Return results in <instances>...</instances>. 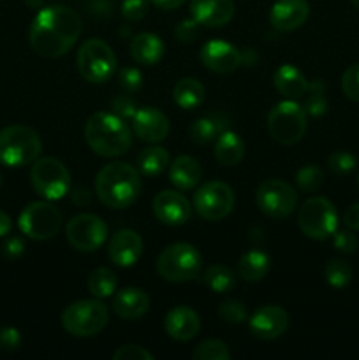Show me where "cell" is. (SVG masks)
I'll use <instances>...</instances> for the list:
<instances>
[{"label":"cell","mask_w":359,"mask_h":360,"mask_svg":"<svg viewBox=\"0 0 359 360\" xmlns=\"http://www.w3.org/2000/svg\"><path fill=\"white\" fill-rule=\"evenodd\" d=\"M83 23L76 11L65 6L44 7L34 18L30 27V46L44 58H58L65 55L80 39Z\"/></svg>","instance_id":"6da1fadb"},{"label":"cell","mask_w":359,"mask_h":360,"mask_svg":"<svg viewBox=\"0 0 359 360\" xmlns=\"http://www.w3.org/2000/svg\"><path fill=\"white\" fill-rule=\"evenodd\" d=\"M141 192V174L137 167L123 162L104 165L95 178V193L104 206L125 210L132 206Z\"/></svg>","instance_id":"7a4b0ae2"},{"label":"cell","mask_w":359,"mask_h":360,"mask_svg":"<svg viewBox=\"0 0 359 360\" xmlns=\"http://www.w3.org/2000/svg\"><path fill=\"white\" fill-rule=\"evenodd\" d=\"M84 139L94 153L104 158L120 157L132 146V132L125 120L104 111L94 112L88 118L84 125Z\"/></svg>","instance_id":"3957f363"},{"label":"cell","mask_w":359,"mask_h":360,"mask_svg":"<svg viewBox=\"0 0 359 360\" xmlns=\"http://www.w3.org/2000/svg\"><path fill=\"white\" fill-rule=\"evenodd\" d=\"M41 151V137L30 127L9 125L0 130V164L6 167L34 164Z\"/></svg>","instance_id":"277c9868"},{"label":"cell","mask_w":359,"mask_h":360,"mask_svg":"<svg viewBox=\"0 0 359 360\" xmlns=\"http://www.w3.org/2000/svg\"><path fill=\"white\" fill-rule=\"evenodd\" d=\"M108 322V306L97 297L73 302L62 313V327L76 338L95 336L104 330Z\"/></svg>","instance_id":"5b68a950"},{"label":"cell","mask_w":359,"mask_h":360,"mask_svg":"<svg viewBox=\"0 0 359 360\" xmlns=\"http://www.w3.org/2000/svg\"><path fill=\"white\" fill-rule=\"evenodd\" d=\"M203 257L189 243H175L160 252L157 259V273L171 283L190 281L199 274Z\"/></svg>","instance_id":"8992f818"},{"label":"cell","mask_w":359,"mask_h":360,"mask_svg":"<svg viewBox=\"0 0 359 360\" xmlns=\"http://www.w3.org/2000/svg\"><path fill=\"white\" fill-rule=\"evenodd\" d=\"M267 130L277 143L291 146L306 132V111L294 101H282L267 115Z\"/></svg>","instance_id":"52a82bcc"},{"label":"cell","mask_w":359,"mask_h":360,"mask_svg":"<svg viewBox=\"0 0 359 360\" xmlns=\"http://www.w3.org/2000/svg\"><path fill=\"white\" fill-rule=\"evenodd\" d=\"M77 70L88 83H106L116 70V56L111 46L101 39H88L76 56Z\"/></svg>","instance_id":"ba28073f"},{"label":"cell","mask_w":359,"mask_h":360,"mask_svg":"<svg viewBox=\"0 0 359 360\" xmlns=\"http://www.w3.org/2000/svg\"><path fill=\"white\" fill-rule=\"evenodd\" d=\"M32 188L46 200H58L70 188V174L65 165L51 157L37 158L30 171Z\"/></svg>","instance_id":"9c48e42d"},{"label":"cell","mask_w":359,"mask_h":360,"mask_svg":"<svg viewBox=\"0 0 359 360\" xmlns=\"http://www.w3.org/2000/svg\"><path fill=\"white\" fill-rule=\"evenodd\" d=\"M298 224L303 234L317 241H324L336 232V210L326 197H310L299 210Z\"/></svg>","instance_id":"30bf717a"},{"label":"cell","mask_w":359,"mask_h":360,"mask_svg":"<svg viewBox=\"0 0 359 360\" xmlns=\"http://www.w3.org/2000/svg\"><path fill=\"white\" fill-rule=\"evenodd\" d=\"M20 231L35 241H46L58 234L62 213L49 202H30L20 214Z\"/></svg>","instance_id":"8fae6325"},{"label":"cell","mask_w":359,"mask_h":360,"mask_svg":"<svg viewBox=\"0 0 359 360\" xmlns=\"http://www.w3.org/2000/svg\"><path fill=\"white\" fill-rule=\"evenodd\" d=\"M236 202L234 192L227 183L208 181L194 193V210L203 220L218 221L227 217Z\"/></svg>","instance_id":"7c38bea8"},{"label":"cell","mask_w":359,"mask_h":360,"mask_svg":"<svg viewBox=\"0 0 359 360\" xmlns=\"http://www.w3.org/2000/svg\"><path fill=\"white\" fill-rule=\"evenodd\" d=\"M256 202L266 217L273 220H284L296 210L298 195L289 183L282 179H266L257 188Z\"/></svg>","instance_id":"4fadbf2b"},{"label":"cell","mask_w":359,"mask_h":360,"mask_svg":"<svg viewBox=\"0 0 359 360\" xmlns=\"http://www.w3.org/2000/svg\"><path fill=\"white\" fill-rule=\"evenodd\" d=\"M65 238L69 241V245L74 250H77V252H95L108 239V225L97 214H76L67 224Z\"/></svg>","instance_id":"5bb4252c"},{"label":"cell","mask_w":359,"mask_h":360,"mask_svg":"<svg viewBox=\"0 0 359 360\" xmlns=\"http://www.w3.org/2000/svg\"><path fill=\"white\" fill-rule=\"evenodd\" d=\"M151 210L160 224L171 225V227L187 224L192 214V206H190L189 199L176 190L158 192L151 204Z\"/></svg>","instance_id":"9a60e30c"},{"label":"cell","mask_w":359,"mask_h":360,"mask_svg":"<svg viewBox=\"0 0 359 360\" xmlns=\"http://www.w3.org/2000/svg\"><path fill=\"white\" fill-rule=\"evenodd\" d=\"M201 62L217 74H231L243 63V53L231 42L213 39L201 48Z\"/></svg>","instance_id":"2e32d148"},{"label":"cell","mask_w":359,"mask_h":360,"mask_svg":"<svg viewBox=\"0 0 359 360\" xmlns=\"http://www.w3.org/2000/svg\"><path fill=\"white\" fill-rule=\"evenodd\" d=\"M248 326L250 333L259 340H277L289 329V315L280 306L266 304L250 316Z\"/></svg>","instance_id":"e0dca14e"},{"label":"cell","mask_w":359,"mask_h":360,"mask_svg":"<svg viewBox=\"0 0 359 360\" xmlns=\"http://www.w3.org/2000/svg\"><path fill=\"white\" fill-rule=\"evenodd\" d=\"M143 255V239L137 232L123 229L111 236L108 245V257L118 267H130Z\"/></svg>","instance_id":"ac0fdd59"},{"label":"cell","mask_w":359,"mask_h":360,"mask_svg":"<svg viewBox=\"0 0 359 360\" xmlns=\"http://www.w3.org/2000/svg\"><path fill=\"white\" fill-rule=\"evenodd\" d=\"M132 130L144 143H160L169 134V120L160 109L141 108L132 118Z\"/></svg>","instance_id":"d6986e66"},{"label":"cell","mask_w":359,"mask_h":360,"mask_svg":"<svg viewBox=\"0 0 359 360\" xmlns=\"http://www.w3.org/2000/svg\"><path fill=\"white\" fill-rule=\"evenodd\" d=\"M190 14L201 27H225L234 16L232 0H192Z\"/></svg>","instance_id":"ffe728a7"},{"label":"cell","mask_w":359,"mask_h":360,"mask_svg":"<svg viewBox=\"0 0 359 360\" xmlns=\"http://www.w3.org/2000/svg\"><path fill=\"white\" fill-rule=\"evenodd\" d=\"M310 6L306 0H278L271 7L270 21L278 32H292L308 20Z\"/></svg>","instance_id":"44dd1931"},{"label":"cell","mask_w":359,"mask_h":360,"mask_svg":"<svg viewBox=\"0 0 359 360\" xmlns=\"http://www.w3.org/2000/svg\"><path fill=\"white\" fill-rule=\"evenodd\" d=\"M164 329L169 338L185 343V341L194 340L199 334V315L192 308H189V306H176V308H172L165 315Z\"/></svg>","instance_id":"7402d4cb"},{"label":"cell","mask_w":359,"mask_h":360,"mask_svg":"<svg viewBox=\"0 0 359 360\" xmlns=\"http://www.w3.org/2000/svg\"><path fill=\"white\" fill-rule=\"evenodd\" d=\"M150 309V297L144 290L127 287L120 290L113 299V311L123 320H139Z\"/></svg>","instance_id":"603a6c76"},{"label":"cell","mask_w":359,"mask_h":360,"mask_svg":"<svg viewBox=\"0 0 359 360\" xmlns=\"http://www.w3.org/2000/svg\"><path fill=\"white\" fill-rule=\"evenodd\" d=\"M273 84L278 94L291 98V101H296V98L303 97L308 91L310 83L298 67L291 65V63H284V65L275 70Z\"/></svg>","instance_id":"cb8c5ba5"},{"label":"cell","mask_w":359,"mask_h":360,"mask_svg":"<svg viewBox=\"0 0 359 360\" xmlns=\"http://www.w3.org/2000/svg\"><path fill=\"white\" fill-rule=\"evenodd\" d=\"M164 42L158 35L150 34V32H141L134 35L130 41V56L134 62L139 65H155L164 56Z\"/></svg>","instance_id":"d4e9b609"},{"label":"cell","mask_w":359,"mask_h":360,"mask_svg":"<svg viewBox=\"0 0 359 360\" xmlns=\"http://www.w3.org/2000/svg\"><path fill=\"white\" fill-rule=\"evenodd\" d=\"M201 176L203 171L199 162L192 157L182 155L172 164H169V179L180 190H192L201 181Z\"/></svg>","instance_id":"484cf974"},{"label":"cell","mask_w":359,"mask_h":360,"mask_svg":"<svg viewBox=\"0 0 359 360\" xmlns=\"http://www.w3.org/2000/svg\"><path fill=\"white\" fill-rule=\"evenodd\" d=\"M245 155V144L241 137L231 130H224L215 143V158L222 165H238Z\"/></svg>","instance_id":"4316f807"},{"label":"cell","mask_w":359,"mask_h":360,"mask_svg":"<svg viewBox=\"0 0 359 360\" xmlns=\"http://www.w3.org/2000/svg\"><path fill=\"white\" fill-rule=\"evenodd\" d=\"M206 97L203 83H199L194 77H183L172 88V98L182 109H194L199 108Z\"/></svg>","instance_id":"83f0119b"},{"label":"cell","mask_w":359,"mask_h":360,"mask_svg":"<svg viewBox=\"0 0 359 360\" xmlns=\"http://www.w3.org/2000/svg\"><path fill=\"white\" fill-rule=\"evenodd\" d=\"M267 271H270V257L260 250H250L238 262V274L250 283L263 280Z\"/></svg>","instance_id":"f1b7e54d"},{"label":"cell","mask_w":359,"mask_h":360,"mask_svg":"<svg viewBox=\"0 0 359 360\" xmlns=\"http://www.w3.org/2000/svg\"><path fill=\"white\" fill-rule=\"evenodd\" d=\"M139 174L155 178L169 167V153L160 146H151L141 151L136 158Z\"/></svg>","instance_id":"f546056e"},{"label":"cell","mask_w":359,"mask_h":360,"mask_svg":"<svg viewBox=\"0 0 359 360\" xmlns=\"http://www.w3.org/2000/svg\"><path fill=\"white\" fill-rule=\"evenodd\" d=\"M118 278L108 267H97L88 276V292L97 299H106L115 294Z\"/></svg>","instance_id":"4dcf8cb0"},{"label":"cell","mask_w":359,"mask_h":360,"mask_svg":"<svg viewBox=\"0 0 359 360\" xmlns=\"http://www.w3.org/2000/svg\"><path fill=\"white\" fill-rule=\"evenodd\" d=\"M204 283L217 294H225L236 287V274L227 266L215 264V266L208 267L204 273Z\"/></svg>","instance_id":"1f68e13d"},{"label":"cell","mask_w":359,"mask_h":360,"mask_svg":"<svg viewBox=\"0 0 359 360\" xmlns=\"http://www.w3.org/2000/svg\"><path fill=\"white\" fill-rule=\"evenodd\" d=\"M224 125L220 120L215 118H199L190 125V139L196 144H208L217 139L224 132Z\"/></svg>","instance_id":"d6a6232c"},{"label":"cell","mask_w":359,"mask_h":360,"mask_svg":"<svg viewBox=\"0 0 359 360\" xmlns=\"http://www.w3.org/2000/svg\"><path fill=\"white\" fill-rule=\"evenodd\" d=\"M324 274H326L327 283L333 288H344L351 283L352 280V269L345 260L341 259H333L326 264V269H324Z\"/></svg>","instance_id":"836d02e7"},{"label":"cell","mask_w":359,"mask_h":360,"mask_svg":"<svg viewBox=\"0 0 359 360\" xmlns=\"http://www.w3.org/2000/svg\"><path fill=\"white\" fill-rule=\"evenodd\" d=\"M308 97H306L305 109L308 115L312 116H320L327 111V101H326V86L320 79H315L313 83L308 84Z\"/></svg>","instance_id":"e575fe53"},{"label":"cell","mask_w":359,"mask_h":360,"mask_svg":"<svg viewBox=\"0 0 359 360\" xmlns=\"http://www.w3.org/2000/svg\"><path fill=\"white\" fill-rule=\"evenodd\" d=\"M324 183V172L322 169L317 167V165H305L298 171L296 174V185L301 192H317L320 188V185Z\"/></svg>","instance_id":"d590c367"},{"label":"cell","mask_w":359,"mask_h":360,"mask_svg":"<svg viewBox=\"0 0 359 360\" xmlns=\"http://www.w3.org/2000/svg\"><path fill=\"white\" fill-rule=\"evenodd\" d=\"M194 360H229L231 352L222 341L208 340L192 352Z\"/></svg>","instance_id":"8d00e7d4"},{"label":"cell","mask_w":359,"mask_h":360,"mask_svg":"<svg viewBox=\"0 0 359 360\" xmlns=\"http://www.w3.org/2000/svg\"><path fill=\"white\" fill-rule=\"evenodd\" d=\"M218 315H220V319L224 322L232 323V326H239V323H243L248 319L245 304L241 301H236V299H227V301L220 302V306H218Z\"/></svg>","instance_id":"74e56055"},{"label":"cell","mask_w":359,"mask_h":360,"mask_svg":"<svg viewBox=\"0 0 359 360\" xmlns=\"http://www.w3.org/2000/svg\"><path fill=\"white\" fill-rule=\"evenodd\" d=\"M355 164H358L355 157L347 153V151H334V153H331L327 157V167L331 169V172H334L338 176L351 174L354 171Z\"/></svg>","instance_id":"f35d334b"},{"label":"cell","mask_w":359,"mask_h":360,"mask_svg":"<svg viewBox=\"0 0 359 360\" xmlns=\"http://www.w3.org/2000/svg\"><path fill=\"white\" fill-rule=\"evenodd\" d=\"M341 90L351 101L359 102V63L348 67L341 76Z\"/></svg>","instance_id":"ab89813d"},{"label":"cell","mask_w":359,"mask_h":360,"mask_svg":"<svg viewBox=\"0 0 359 360\" xmlns=\"http://www.w3.org/2000/svg\"><path fill=\"white\" fill-rule=\"evenodd\" d=\"M118 84L129 94H134L143 86V76L134 67H123L118 70Z\"/></svg>","instance_id":"60d3db41"},{"label":"cell","mask_w":359,"mask_h":360,"mask_svg":"<svg viewBox=\"0 0 359 360\" xmlns=\"http://www.w3.org/2000/svg\"><path fill=\"white\" fill-rule=\"evenodd\" d=\"M150 11V0H123L122 14L129 21H139Z\"/></svg>","instance_id":"b9f144b4"},{"label":"cell","mask_w":359,"mask_h":360,"mask_svg":"<svg viewBox=\"0 0 359 360\" xmlns=\"http://www.w3.org/2000/svg\"><path fill=\"white\" fill-rule=\"evenodd\" d=\"M136 111H137L136 104H134V101H130L127 95H118V97H115L111 101V112L118 116V118L125 120V122L127 120L132 122Z\"/></svg>","instance_id":"7bdbcfd3"},{"label":"cell","mask_w":359,"mask_h":360,"mask_svg":"<svg viewBox=\"0 0 359 360\" xmlns=\"http://www.w3.org/2000/svg\"><path fill=\"white\" fill-rule=\"evenodd\" d=\"M201 25L197 23L194 18H185V20L180 21L175 28V35L178 41L182 42H192L196 41V37L199 35Z\"/></svg>","instance_id":"ee69618b"},{"label":"cell","mask_w":359,"mask_h":360,"mask_svg":"<svg viewBox=\"0 0 359 360\" xmlns=\"http://www.w3.org/2000/svg\"><path fill=\"white\" fill-rule=\"evenodd\" d=\"M334 248L341 253H354L359 246L358 236L352 231H336L334 232Z\"/></svg>","instance_id":"f6af8a7d"},{"label":"cell","mask_w":359,"mask_h":360,"mask_svg":"<svg viewBox=\"0 0 359 360\" xmlns=\"http://www.w3.org/2000/svg\"><path fill=\"white\" fill-rule=\"evenodd\" d=\"M115 360H153V355L148 350H144L143 347H137V345H127V347L118 348V350L113 354Z\"/></svg>","instance_id":"bcb514c9"},{"label":"cell","mask_w":359,"mask_h":360,"mask_svg":"<svg viewBox=\"0 0 359 360\" xmlns=\"http://www.w3.org/2000/svg\"><path fill=\"white\" fill-rule=\"evenodd\" d=\"M20 330L14 329V327H4V329H0V350L13 352L20 347Z\"/></svg>","instance_id":"7dc6e473"},{"label":"cell","mask_w":359,"mask_h":360,"mask_svg":"<svg viewBox=\"0 0 359 360\" xmlns=\"http://www.w3.org/2000/svg\"><path fill=\"white\" fill-rule=\"evenodd\" d=\"M23 252H25L23 239L16 238V236H13V238H7L6 243L2 245V255L9 260L18 259V257L23 255Z\"/></svg>","instance_id":"c3c4849f"},{"label":"cell","mask_w":359,"mask_h":360,"mask_svg":"<svg viewBox=\"0 0 359 360\" xmlns=\"http://www.w3.org/2000/svg\"><path fill=\"white\" fill-rule=\"evenodd\" d=\"M87 11L94 16H111L113 14V2L111 0H87Z\"/></svg>","instance_id":"681fc988"},{"label":"cell","mask_w":359,"mask_h":360,"mask_svg":"<svg viewBox=\"0 0 359 360\" xmlns=\"http://www.w3.org/2000/svg\"><path fill=\"white\" fill-rule=\"evenodd\" d=\"M344 224L347 225L351 231L359 232V202L352 204V206H348L347 210H345Z\"/></svg>","instance_id":"f907efd6"},{"label":"cell","mask_w":359,"mask_h":360,"mask_svg":"<svg viewBox=\"0 0 359 360\" xmlns=\"http://www.w3.org/2000/svg\"><path fill=\"white\" fill-rule=\"evenodd\" d=\"M70 200H73L76 206H88L92 200V195L84 186H80V188H76L73 193H70Z\"/></svg>","instance_id":"816d5d0a"},{"label":"cell","mask_w":359,"mask_h":360,"mask_svg":"<svg viewBox=\"0 0 359 360\" xmlns=\"http://www.w3.org/2000/svg\"><path fill=\"white\" fill-rule=\"evenodd\" d=\"M153 6H157L158 9H165V11H171V9H176V7L183 6L185 4V0H150Z\"/></svg>","instance_id":"f5cc1de1"},{"label":"cell","mask_w":359,"mask_h":360,"mask_svg":"<svg viewBox=\"0 0 359 360\" xmlns=\"http://www.w3.org/2000/svg\"><path fill=\"white\" fill-rule=\"evenodd\" d=\"M11 229H13V221H11L9 214L0 211V238H6L11 232Z\"/></svg>","instance_id":"db71d44e"},{"label":"cell","mask_w":359,"mask_h":360,"mask_svg":"<svg viewBox=\"0 0 359 360\" xmlns=\"http://www.w3.org/2000/svg\"><path fill=\"white\" fill-rule=\"evenodd\" d=\"M25 4L28 7H32V9H37V7H41L44 4V0H25Z\"/></svg>","instance_id":"11a10c76"},{"label":"cell","mask_w":359,"mask_h":360,"mask_svg":"<svg viewBox=\"0 0 359 360\" xmlns=\"http://www.w3.org/2000/svg\"><path fill=\"white\" fill-rule=\"evenodd\" d=\"M351 2H352V6L359 11V0H351Z\"/></svg>","instance_id":"9f6ffc18"},{"label":"cell","mask_w":359,"mask_h":360,"mask_svg":"<svg viewBox=\"0 0 359 360\" xmlns=\"http://www.w3.org/2000/svg\"><path fill=\"white\" fill-rule=\"evenodd\" d=\"M0 185H2V174H0Z\"/></svg>","instance_id":"6f0895ef"},{"label":"cell","mask_w":359,"mask_h":360,"mask_svg":"<svg viewBox=\"0 0 359 360\" xmlns=\"http://www.w3.org/2000/svg\"><path fill=\"white\" fill-rule=\"evenodd\" d=\"M358 185H359V179H358Z\"/></svg>","instance_id":"680465c9"}]
</instances>
